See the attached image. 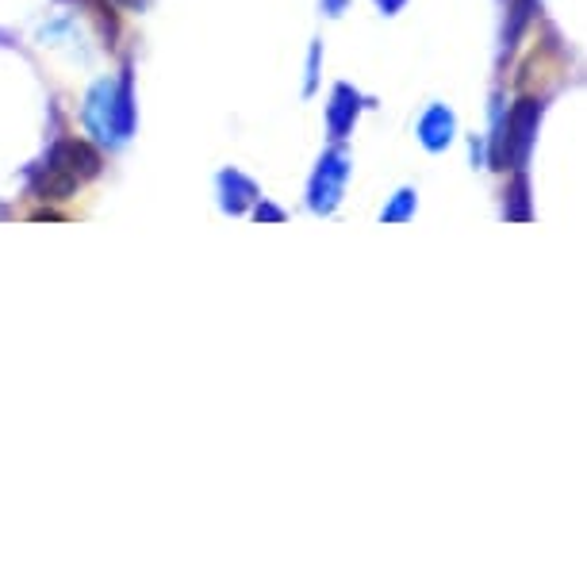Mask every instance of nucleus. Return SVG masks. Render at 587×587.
Masks as SVG:
<instances>
[{
  "instance_id": "f257e3e1",
  "label": "nucleus",
  "mask_w": 587,
  "mask_h": 587,
  "mask_svg": "<svg viewBox=\"0 0 587 587\" xmlns=\"http://www.w3.org/2000/svg\"><path fill=\"white\" fill-rule=\"evenodd\" d=\"M50 169H62V173H70L77 184L93 181V177L100 173V154H96L88 143L65 139V143H58L55 154H50Z\"/></svg>"
},
{
  "instance_id": "f03ea898",
  "label": "nucleus",
  "mask_w": 587,
  "mask_h": 587,
  "mask_svg": "<svg viewBox=\"0 0 587 587\" xmlns=\"http://www.w3.org/2000/svg\"><path fill=\"white\" fill-rule=\"evenodd\" d=\"M111 111H116V93H111V85L104 81V85L93 88V96H88V108H85L88 128H93L100 139H108L111 131H116V128H111Z\"/></svg>"
}]
</instances>
